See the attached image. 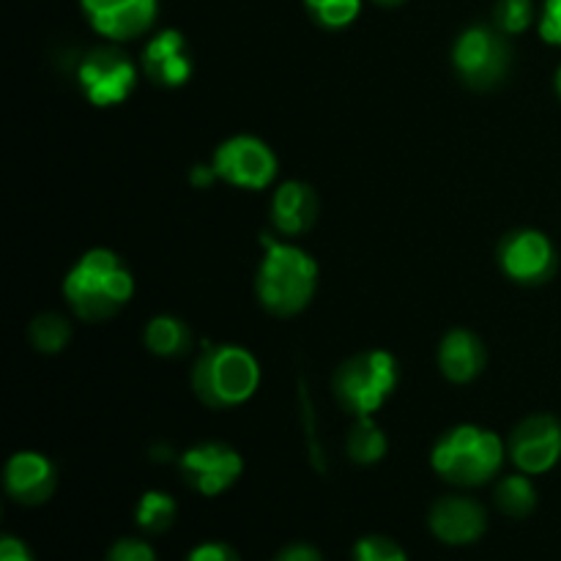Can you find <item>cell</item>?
I'll list each match as a JSON object with an SVG mask.
<instances>
[{
	"label": "cell",
	"instance_id": "1f68e13d",
	"mask_svg": "<svg viewBox=\"0 0 561 561\" xmlns=\"http://www.w3.org/2000/svg\"><path fill=\"white\" fill-rule=\"evenodd\" d=\"M378 5H387V9H394V5H403L405 0H376Z\"/></svg>",
	"mask_w": 561,
	"mask_h": 561
},
{
	"label": "cell",
	"instance_id": "9a60e30c",
	"mask_svg": "<svg viewBox=\"0 0 561 561\" xmlns=\"http://www.w3.org/2000/svg\"><path fill=\"white\" fill-rule=\"evenodd\" d=\"M3 485L16 504L38 507V504L49 502V496L55 493L58 474H55V466L49 463V458H44L42 453H16L5 463Z\"/></svg>",
	"mask_w": 561,
	"mask_h": 561
},
{
	"label": "cell",
	"instance_id": "7402d4cb",
	"mask_svg": "<svg viewBox=\"0 0 561 561\" xmlns=\"http://www.w3.org/2000/svg\"><path fill=\"white\" fill-rule=\"evenodd\" d=\"M27 337L31 345L42 354H58L69 345L71 340V327L64 316L58 312H44V316L33 318L31 329H27Z\"/></svg>",
	"mask_w": 561,
	"mask_h": 561
},
{
	"label": "cell",
	"instance_id": "2e32d148",
	"mask_svg": "<svg viewBox=\"0 0 561 561\" xmlns=\"http://www.w3.org/2000/svg\"><path fill=\"white\" fill-rule=\"evenodd\" d=\"M318 195L305 181H285L272 197V222L277 233L301 236L316 225Z\"/></svg>",
	"mask_w": 561,
	"mask_h": 561
},
{
	"label": "cell",
	"instance_id": "4fadbf2b",
	"mask_svg": "<svg viewBox=\"0 0 561 561\" xmlns=\"http://www.w3.org/2000/svg\"><path fill=\"white\" fill-rule=\"evenodd\" d=\"M433 537L447 546H471L488 529V515L477 499L471 496H444L438 499L427 515Z\"/></svg>",
	"mask_w": 561,
	"mask_h": 561
},
{
	"label": "cell",
	"instance_id": "cb8c5ba5",
	"mask_svg": "<svg viewBox=\"0 0 561 561\" xmlns=\"http://www.w3.org/2000/svg\"><path fill=\"white\" fill-rule=\"evenodd\" d=\"M535 22V0H496L493 25L507 36H518Z\"/></svg>",
	"mask_w": 561,
	"mask_h": 561
},
{
	"label": "cell",
	"instance_id": "5b68a950",
	"mask_svg": "<svg viewBox=\"0 0 561 561\" xmlns=\"http://www.w3.org/2000/svg\"><path fill=\"white\" fill-rule=\"evenodd\" d=\"M398 359L389 351H365L334 373V398L354 416H373L398 389Z\"/></svg>",
	"mask_w": 561,
	"mask_h": 561
},
{
	"label": "cell",
	"instance_id": "603a6c76",
	"mask_svg": "<svg viewBox=\"0 0 561 561\" xmlns=\"http://www.w3.org/2000/svg\"><path fill=\"white\" fill-rule=\"evenodd\" d=\"M307 14L327 31H343L362 14V0H301Z\"/></svg>",
	"mask_w": 561,
	"mask_h": 561
},
{
	"label": "cell",
	"instance_id": "f546056e",
	"mask_svg": "<svg viewBox=\"0 0 561 561\" xmlns=\"http://www.w3.org/2000/svg\"><path fill=\"white\" fill-rule=\"evenodd\" d=\"M0 561H33V557L31 551H27L25 542L5 535L3 540H0Z\"/></svg>",
	"mask_w": 561,
	"mask_h": 561
},
{
	"label": "cell",
	"instance_id": "5bb4252c",
	"mask_svg": "<svg viewBox=\"0 0 561 561\" xmlns=\"http://www.w3.org/2000/svg\"><path fill=\"white\" fill-rule=\"evenodd\" d=\"M142 75L162 88H181L192 77V55L181 31H159L148 38L140 55Z\"/></svg>",
	"mask_w": 561,
	"mask_h": 561
},
{
	"label": "cell",
	"instance_id": "83f0119b",
	"mask_svg": "<svg viewBox=\"0 0 561 561\" xmlns=\"http://www.w3.org/2000/svg\"><path fill=\"white\" fill-rule=\"evenodd\" d=\"M186 561H241V557L228 542H203V546L192 548Z\"/></svg>",
	"mask_w": 561,
	"mask_h": 561
},
{
	"label": "cell",
	"instance_id": "ac0fdd59",
	"mask_svg": "<svg viewBox=\"0 0 561 561\" xmlns=\"http://www.w3.org/2000/svg\"><path fill=\"white\" fill-rule=\"evenodd\" d=\"M142 343L151 354L170 359V356H181L192 348V332L181 318L157 316L148 321L146 332H142Z\"/></svg>",
	"mask_w": 561,
	"mask_h": 561
},
{
	"label": "cell",
	"instance_id": "d6a6232c",
	"mask_svg": "<svg viewBox=\"0 0 561 561\" xmlns=\"http://www.w3.org/2000/svg\"><path fill=\"white\" fill-rule=\"evenodd\" d=\"M557 91H559V96H561V66H559V71H557Z\"/></svg>",
	"mask_w": 561,
	"mask_h": 561
},
{
	"label": "cell",
	"instance_id": "f1b7e54d",
	"mask_svg": "<svg viewBox=\"0 0 561 561\" xmlns=\"http://www.w3.org/2000/svg\"><path fill=\"white\" fill-rule=\"evenodd\" d=\"M274 561H323V557L318 548L307 546V542H296V546L283 548V551L274 557Z\"/></svg>",
	"mask_w": 561,
	"mask_h": 561
},
{
	"label": "cell",
	"instance_id": "6da1fadb",
	"mask_svg": "<svg viewBox=\"0 0 561 561\" xmlns=\"http://www.w3.org/2000/svg\"><path fill=\"white\" fill-rule=\"evenodd\" d=\"M135 294V279L113 250H88L64 279V296L77 318L82 321H104L124 310Z\"/></svg>",
	"mask_w": 561,
	"mask_h": 561
},
{
	"label": "cell",
	"instance_id": "ffe728a7",
	"mask_svg": "<svg viewBox=\"0 0 561 561\" xmlns=\"http://www.w3.org/2000/svg\"><path fill=\"white\" fill-rule=\"evenodd\" d=\"M496 507L510 518H526L537 507V491L526 474H510L496 485Z\"/></svg>",
	"mask_w": 561,
	"mask_h": 561
},
{
	"label": "cell",
	"instance_id": "e0dca14e",
	"mask_svg": "<svg viewBox=\"0 0 561 561\" xmlns=\"http://www.w3.org/2000/svg\"><path fill=\"white\" fill-rule=\"evenodd\" d=\"M485 343L469 329H453L438 345V367L453 383H471L485 370Z\"/></svg>",
	"mask_w": 561,
	"mask_h": 561
},
{
	"label": "cell",
	"instance_id": "9c48e42d",
	"mask_svg": "<svg viewBox=\"0 0 561 561\" xmlns=\"http://www.w3.org/2000/svg\"><path fill=\"white\" fill-rule=\"evenodd\" d=\"M499 266L513 283L542 285L557 274V247L540 230H513L499 244Z\"/></svg>",
	"mask_w": 561,
	"mask_h": 561
},
{
	"label": "cell",
	"instance_id": "7a4b0ae2",
	"mask_svg": "<svg viewBox=\"0 0 561 561\" xmlns=\"http://www.w3.org/2000/svg\"><path fill=\"white\" fill-rule=\"evenodd\" d=\"M266 247L255 277V294L263 310L279 318H294L312 301L318 288V263L296 244L263 236Z\"/></svg>",
	"mask_w": 561,
	"mask_h": 561
},
{
	"label": "cell",
	"instance_id": "4316f807",
	"mask_svg": "<svg viewBox=\"0 0 561 561\" xmlns=\"http://www.w3.org/2000/svg\"><path fill=\"white\" fill-rule=\"evenodd\" d=\"M540 38L553 47H561V0H546L540 11Z\"/></svg>",
	"mask_w": 561,
	"mask_h": 561
},
{
	"label": "cell",
	"instance_id": "44dd1931",
	"mask_svg": "<svg viewBox=\"0 0 561 561\" xmlns=\"http://www.w3.org/2000/svg\"><path fill=\"white\" fill-rule=\"evenodd\" d=\"M175 515H179L175 499L162 491L142 493V499L137 502L135 510L137 526H140L142 531H148V535H164V531L175 524Z\"/></svg>",
	"mask_w": 561,
	"mask_h": 561
},
{
	"label": "cell",
	"instance_id": "484cf974",
	"mask_svg": "<svg viewBox=\"0 0 561 561\" xmlns=\"http://www.w3.org/2000/svg\"><path fill=\"white\" fill-rule=\"evenodd\" d=\"M104 561H157V553L148 542L135 540V537H124V540L115 542L107 551Z\"/></svg>",
	"mask_w": 561,
	"mask_h": 561
},
{
	"label": "cell",
	"instance_id": "52a82bcc",
	"mask_svg": "<svg viewBox=\"0 0 561 561\" xmlns=\"http://www.w3.org/2000/svg\"><path fill=\"white\" fill-rule=\"evenodd\" d=\"M77 85L82 96L96 107H115L131 96L137 85V69L124 49L104 44L88 49L77 64Z\"/></svg>",
	"mask_w": 561,
	"mask_h": 561
},
{
	"label": "cell",
	"instance_id": "8fae6325",
	"mask_svg": "<svg viewBox=\"0 0 561 561\" xmlns=\"http://www.w3.org/2000/svg\"><path fill=\"white\" fill-rule=\"evenodd\" d=\"M507 453L524 474H546L561 460V422L535 414L510 433Z\"/></svg>",
	"mask_w": 561,
	"mask_h": 561
},
{
	"label": "cell",
	"instance_id": "d4e9b609",
	"mask_svg": "<svg viewBox=\"0 0 561 561\" xmlns=\"http://www.w3.org/2000/svg\"><path fill=\"white\" fill-rule=\"evenodd\" d=\"M351 557H354V561H409L403 548L383 535H367L356 540Z\"/></svg>",
	"mask_w": 561,
	"mask_h": 561
},
{
	"label": "cell",
	"instance_id": "8992f818",
	"mask_svg": "<svg viewBox=\"0 0 561 561\" xmlns=\"http://www.w3.org/2000/svg\"><path fill=\"white\" fill-rule=\"evenodd\" d=\"M453 66L474 91H493L513 69V44L496 25H471L455 38Z\"/></svg>",
	"mask_w": 561,
	"mask_h": 561
},
{
	"label": "cell",
	"instance_id": "d6986e66",
	"mask_svg": "<svg viewBox=\"0 0 561 561\" xmlns=\"http://www.w3.org/2000/svg\"><path fill=\"white\" fill-rule=\"evenodd\" d=\"M345 449H348V458L354 460V463L373 466L387 455V433L381 431V425H378L373 416H356V425L351 427Z\"/></svg>",
	"mask_w": 561,
	"mask_h": 561
},
{
	"label": "cell",
	"instance_id": "30bf717a",
	"mask_svg": "<svg viewBox=\"0 0 561 561\" xmlns=\"http://www.w3.org/2000/svg\"><path fill=\"white\" fill-rule=\"evenodd\" d=\"M179 471L186 485L201 496H219L239 482L244 460L230 444L203 442L181 455Z\"/></svg>",
	"mask_w": 561,
	"mask_h": 561
},
{
	"label": "cell",
	"instance_id": "3957f363",
	"mask_svg": "<svg viewBox=\"0 0 561 561\" xmlns=\"http://www.w3.org/2000/svg\"><path fill=\"white\" fill-rule=\"evenodd\" d=\"M261 365L241 345H203L192 367V392L214 411L236 409L257 392Z\"/></svg>",
	"mask_w": 561,
	"mask_h": 561
},
{
	"label": "cell",
	"instance_id": "7c38bea8",
	"mask_svg": "<svg viewBox=\"0 0 561 561\" xmlns=\"http://www.w3.org/2000/svg\"><path fill=\"white\" fill-rule=\"evenodd\" d=\"M85 20L110 42H131L153 27L159 0H80Z\"/></svg>",
	"mask_w": 561,
	"mask_h": 561
},
{
	"label": "cell",
	"instance_id": "4dcf8cb0",
	"mask_svg": "<svg viewBox=\"0 0 561 561\" xmlns=\"http://www.w3.org/2000/svg\"><path fill=\"white\" fill-rule=\"evenodd\" d=\"M190 181L197 190H208V186L217 181V170H214V164H195V168L190 170Z\"/></svg>",
	"mask_w": 561,
	"mask_h": 561
},
{
	"label": "cell",
	"instance_id": "277c9868",
	"mask_svg": "<svg viewBox=\"0 0 561 561\" xmlns=\"http://www.w3.org/2000/svg\"><path fill=\"white\" fill-rule=\"evenodd\" d=\"M504 444L493 431L458 425L444 433L431 453V466L442 480L458 488H477L502 471Z\"/></svg>",
	"mask_w": 561,
	"mask_h": 561
},
{
	"label": "cell",
	"instance_id": "ba28073f",
	"mask_svg": "<svg viewBox=\"0 0 561 561\" xmlns=\"http://www.w3.org/2000/svg\"><path fill=\"white\" fill-rule=\"evenodd\" d=\"M217 179L239 190H266L277 179V157L261 137L236 135L219 142L211 157Z\"/></svg>",
	"mask_w": 561,
	"mask_h": 561
}]
</instances>
